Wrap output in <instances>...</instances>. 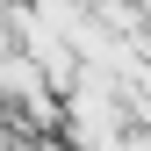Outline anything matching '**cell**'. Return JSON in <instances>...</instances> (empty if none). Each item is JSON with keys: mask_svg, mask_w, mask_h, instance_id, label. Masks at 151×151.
<instances>
[{"mask_svg": "<svg viewBox=\"0 0 151 151\" xmlns=\"http://www.w3.org/2000/svg\"><path fill=\"white\" fill-rule=\"evenodd\" d=\"M0 151H14V108L0 101Z\"/></svg>", "mask_w": 151, "mask_h": 151, "instance_id": "1", "label": "cell"}]
</instances>
